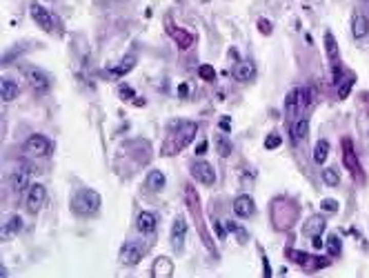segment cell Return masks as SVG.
Wrapping results in <instances>:
<instances>
[{"label": "cell", "instance_id": "obj_9", "mask_svg": "<svg viewBox=\"0 0 369 278\" xmlns=\"http://www.w3.org/2000/svg\"><path fill=\"white\" fill-rule=\"evenodd\" d=\"M29 176L31 172L27 169V162H20V167L16 169V172L11 174V187H13V192H27L29 189Z\"/></svg>", "mask_w": 369, "mask_h": 278}, {"label": "cell", "instance_id": "obj_20", "mask_svg": "<svg viewBox=\"0 0 369 278\" xmlns=\"http://www.w3.org/2000/svg\"><path fill=\"white\" fill-rule=\"evenodd\" d=\"M156 216H153L151 212H143L136 218V227H138V232L140 234H151L153 229H156Z\"/></svg>", "mask_w": 369, "mask_h": 278}, {"label": "cell", "instance_id": "obj_40", "mask_svg": "<svg viewBox=\"0 0 369 278\" xmlns=\"http://www.w3.org/2000/svg\"><path fill=\"white\" fill-rule=\"evenodd\" d=\"M220 129H223L225 134H229V132H231V120H229V118H223V120H220Z\"/></svg>", "mask_w": 369, "mask_h": 278}, {"label": "cell", "instance_id": "obj_32", "mask_svg": "<svg viewBox=\"0 0 369 278\" xmlns=\"http://www.w3.org/2000/svg\"><path fill=\"white\" fill-rule=\"evenodd\" d=\"M227 229H229L231 234H236V238H238L240 243H243V245H245V243H247V232H245L243 227H238L236 223H227Z\"/></svg>", "mask_w": 369, "mask_h": 278}, {"label": "cell", "instance_id": "obj_30", "mask_svg": "<svg viewBox=\"0 0 369 278\" xmlns=\"http://www.w3.org/2000/svg\"><path fill=\"white\" fill-rule=\"evenodd\" d=\"M340 249H343V243H340V238L336 234H332L329 238H327V252H329L332 256H338Z\"/></svg>", "mask_w": 369, "mask_h": 278}, {"label": "cell", "instance_id": "obj_6", "mask_svg": "<svg viewBox=\"0 0 369 278\" xmlns=\"http://www.w3.org/2000/svg\"><path fill=\"white\" fill-rule=\"evenodd\" d=\"M45 200H47V189L43 185H38V182L36 185H31L29 192H27V212L38 214L40 209H43Z\"/></svg>", "mask_w": 369, "mask_h": 278}, {"label": "cell", "instance_id": "obj_19", "mask_svg": "<svg viewBox=\"0 0 369 278\" xmlns=\"http://www.w3.org/2000/svg\"><path fill=\"white\" fill-rule=\"evenodd\" d=\"M20 229H23V218H20L18 214H11L9 218L5 220V225H3V238L5 240L13 238L16 234H20Z\"/></svg>", "mask_w": 369, "mask_h": 278}, {"label": "cell", "instance_id": "obj_39", "mask_svg": "<svg viewBox=\"0 0 369 278\" xmlns=\"http://www.w3.org/2000/svg\"><path fill=\"white\" fill-rule=\"evenodd\" d=\"M287 254H289V258H294L296 263H300V265H305V263H307V256H303V252H296V249H289V252H287Z\"/></svg>", "mask_w": 369, "mask_h": 278}, {"label": "cell", "instance_id": "obj_22", "mask_svg": "<svg viewBox=\"0 0 369 278\" xmlns=\"http://www.w3.org/2000/svg\"><path fill=\"white\" fill-rule=\"evenodd\" d=\"M18 94H20V87L13 83V80H3V83H0V96H3L5 103H11Z\"/></svg>", "mask_w": 369, "mask_h": 278}, {"label": "cell", "instance_id": "obj_28", "mask_svg": "<svg viewBox=\"0 0 369 278\" xmlns=\"http://www.w3.org/2000/svg\"><path fill=\"white\" fill-rule=\"evenodd\" d=\"M296 91H298L300 112H303V109H307V107H309V103H312V87H300V89H296Z\"/></svg>", "mask_w": 369, "mask_h": 278}, {"label": "cell", "instance_id": "obj_11", "mask_svg": "<svg viewBox=\"0 0 369 278\" xmlns=\"http://www.w3.org/2000/svg\"><path fill=\"white\" fill-rule=\"evenodd\" d=\"M185 234H187V220L185 218H176L171 225V247L180 252L185 245Z\"/></svg>", "mask_w": 369, "mask_h": 278}, {"label": "cell", "instance_id": "obj_35", "mask_svg": "<svg viewBox=\"0 0 369 278\" xmlns=\"http://www.w3.org/2000/svg\"><path fill=\"white\" fill-rule=\"evenodd\" d=\"M280 142H283V140H280L278 134H269V136L265 138V147L267 149H276V147H280Z\"/></svg>", "mask_w": 369, "mask_h": 278}, {"label": "cell", "instance_id": "obj_17", "mask_svg": "<svg viewBox=\"0 0 369 278\" xmlns=\"http://www.w3.org/2000/svg\"><path fill=\"white\" fill-rule=\"evenodd\" d=\"M325 227H327V220L323 218V216H312V218H307V223H305L303 234L312 236V238H314V236H323Z\"/></svg>", "mask_w": 369, "mask_h": 278}, {"label": "cell", "instance_id": "obj_25", "mask_svg": "<svg viewBox=\"0 0 369 278\" xmlns=\"http://www.w3.org/2000/svg\"><path fill=\"white\" fill-rule=\"evenodd\" d=\"M325 49H327V58H329L332 63H336L338 60V43H336V38H334L332 31L325 33Z\"/></svg>", "mask_w": 369, "mask_h": 278}, {"label": "cell", "instance_id": "obj_16", "mask_svg": "<svg viewBox=\"0 0 369 278\" xmlns=\"http://www.w3.org/2000/svg\"><path fill=\"white\" fill-rule=\"evenodd\" d=\"M173 274V263L171 258L167 256H160V258L153 261V267H151V276L153 278H169Z\"/></svg>", "mask_w": 369, "mask_h": 278}, {"label": "cell", "instance_id": "obj_36", "mask_svg": "<svg viewBox=\"0 0 369 278\" xmlns=\"http://www.w3.org/2000/svg\"><path fill=\"white\" fill-rule=\"evenodd\" d=\"M320 207H323V212H336V209H338V200L325 198L323 202H320Z\"/></svg>", "mask_w": 369, "mask_h": 278}, {"label": "cell", "instance_id": "obj_26", "mask_svg": "<svg viewBox=\"0 0 369 278\" xmlns=\"http://www.w3.org/2000/svg\"><path fill=\"white\" fill-rule=\"evenodd\" d=\"M327 156H329V142L327 140H318L316 147H314V160L318 162V165H323L327 160Z\"/></svg>", "mask_w": 369, "mask_h": 278}, {"label": "cell", "instance_id": "obj_38", "mask_svg": "<svg viewBox=\"0 0 369 278\" xmlns=\"http://www.w3.org/2000/svg\"><path fill=\"white\" fill-rule=\"evenodd\" d=\"M118 94H120V98H123V100H131L133 98V89H131L129 85H120Z\"/></svg>", "mask_w": 369, "mask_h": 278}, {"label": "cell", "instance_id": "obj_3", "mask_svg": "<svg viewBox=\"0 0 369 278\" xmlns=\"http://www.w3.org/2000/svg\"><path fill=\"white\" fill-rule=\"evenodd\" d=\"M296 205L289 200H276L271 207V216H274V225L278 229H289L296 218Z\"/></svg>", "mask_w": 369, "mask_h": 278}, {"label": "cell", "instance_id": "obj_14", "mask_svg": "<svg viewBox=\"0 0 369 278\" xmlns=\"http://www.w3.org/2000/svg\"><path fill=\"white\" fill-rule=\"evenodd\" d=\"M254 76H256V67H254V63H249V60H240V63H236V67H234V78H236L238 83H247V80H251Z\"/></svg>", "mask_w": 369, "mask_h": 278}, {"label": "cell", "instance_id": "obj_43", "mask_svg": "<svg viewBox=\"0 0 369 278\" xmlns=\"http://www.w3.org/2000/svg\"><path fill=\"white\" fill-rule=\"evenodd\" d=\"M312 243H314V247H316V249H320V247H323V238H320V236H314V238H312Z\"/></svg>", "mask_w": 369, "mask_h": 278}, {"label": "cell", "instance_id": "obj_27", "mask_svg": "<svg viewBox=\"0 0 369 278\" xmlns=\"http://www.w3.org/2000/svg\"><path fill=\"white\" fill-rule=\"evenodd\" d=\"M171 33H173V38H176V43H178V47L180 49H189L191 47V43H193V36L191 33H187V31H183V29H171Z\"/></svg>", "mask_w": 369, "mask_h": 278}, {"label": "cell", "instance_id": "obj_12", "mask_svg": "<svg viewBox=\"0 0 369 278\" xmlns=\"http://www.w3.org/2000/svg\"><path fill=\"white\" fill-rule=\"evenodd\" d=\"M254 198L251 196H247V194H243V196H238L236 200H234V214L238 216V218H249V216L254 214Z\"/></svg>", "mask_w": 369, "mask_h": 278}, {"label": "cell", "instance_id": "obj_37", "mask_svg": "<svg viewBox=\"0 0 369 278\" xmlns=\"http://www.w3.org/2000/svg\"><path fill=\"white\" fill-rule=\"evenodd\" d=\"M258 29H260L263 36H269V33H271V23H269V20H265V18H260L258 20Z\"/></svg>", "mask_w": 369, "mask_h": 278}, {"label": "cell", "instance_id": "obj_1", "mask_svg": "<svg viewBox=\"0 0 369 278\" xmlns=\"http://www.w3.org/2000/svg\"><path fill=\"white\" fill-rule=\"evenodd\" d=\"M196 132H198V125L191 123V120H180V123L169 129V136L163 142V149L160 154L163 156H173L178 152H183L185 147H189V142L196 138Z\"/></svg>", "mask_w": 369, "mask_h": 278}, {"label": "cell", "instance_id": "obj_8", "mask_svg": "<svg viewBox=\"0 0 369 278\" xmlns=\"http://www.w3.org/2000/svg\"><path fill=\"white\" fill-rule=\"evenodd\" d=\"M27 80H29V85L33 87V91H38V94H47L51 87L49 78L45 76V71L36 69V67H29V69H27Z\"/></svg>", "mask_w": 369, "mask_h": 278}, {"label": "cell", "instance_id": "obj_42", "mask_svg": "<svg viewBox=\"0 0 369 278\" xmlns=\"http://www.w3.org/2000/svg\"><path fill=\"white\" fill-rule=\"evenodd\" d=\"M213 229H216V234H218V238H220V240H225V238H227V236H225V229L220 227L218 223H216V225H213Z\"/></svg>", "mask_w": 369, "mask_h": 278}, {"label": "cell", "instance_id": "obj_24", "mask_svg": "<svg viewBox=\"0 0 369 278\" xmlns=\"http://www.w3.org/2000/svg\"><path fill=\"white\" fill-rule=\"evenodd\" d=\"M298 112H300V105H298V91L294 89V91L287 94V98H285V114H287V118H294Z\"/></svg>", "mask_w": 369, "mask_h": 278}, {"label": "cell", "instance_id": "obj_34", "mask_svg": "<svg viewBox=\"0 0 369 278\" xmlns=\"http://www.w3.org/2000/svg\"><path fill=\"white\" fill-rule=\"evenodd\" d=\"M352 85H354V78H352V76H349V78H345L343 83H338V96H340V98H345L347 94H349Z\"/></svg>", "mask_w": 369, "mask_h": 278}, {"label": "cell", "instance_id": "obj_23", "mask_svg": "<svg viewBox=\"0 0 369 278\" xmlns=\"http://www.w3.org/2000/svg\"><path fill=\"white\" fill-rule=\"evenodd\" d=\"M165 174L158 172V169H153V172L147 174V187L151 189V192H160V189L165 187Z\"/></svg>", "mask_w": 369, "mask_h": 278}, {"label": "cell", "instance_id": "obj_5", "mask_svg": "<svg viewBox=\"0 0 369 278\" xmlns=\"http://www.w3.org/2000/svg\"><path fill=\"white\" fill-rule=\"evenodd\" d=\"M25 147H27V152L31 156H36V158H43V156L51 154V142H49V138H45L43 134H33V136H29L25 142Z\"/></svg>", "mask_w": 369, "mask_h": 278}, {"label": "cell", "instance_id": "obj_33", "mask_svg": "<svg viewBox=\"0 0 369 278\" xmlns=\"http://www.w3.org/2000/svg\"><path fill=\"white\" fill-rule=\"evenodd\" d=\"M198 73L203 76V80H213V78H216V69H213L211 65H200Z\"/></svg>", "mask_w": 369, "mask_h": 278}, {"label": "cell", "instance_id": "obj_45", "mask_svg": "<svg viewBox=\"0 0 369 278\" xmlns=\"http://www.w3.org/2000/svg\"><path fill=\"white\" fill-rule=\"evenodd\" d=\"M203 3H209V0H203Z\"/></svg>", "mask_w": 369, "mask_h": 278}, {"label": "cell", "instance_id": "obj_13", "mask_svg": "<svg viewBox=\"0 0 369 278\" xmlns=\"http://www.w3.org/2000/svg\"><path fill=\"white\" fill-rule=\"evenodd\" d=\"M133 67H136V58H133V56H127V58L120 60L116 67L107 69V71H105V78H120V76H127V73H129Z\"/></svg>", "mask_w": 369, "mask_h": 278}, {"label": "cell", "instance_id": "obj_44", "mask_svg": "<svg viewBox=\"0 0 369 278\" xmlns=\"http://www.w3.org/2000/svg\"><path fill=\"white\" fill-rule=\"evenodd\" d=\"M187 89H189L187 85H180V87H178V94H180V96H187Z\"/></svg>", "mask_w": 369, "mask_h": 278}, {"label": "cell", "instance_id": "obj_21", "mask_svg": "<svg viewBox=\"0 0 369 278\" xmlns=\"http://www.w3.org/2000/svg\"><path fill=\"white\" fill-rule=\"evenodd\" d=\"M289 134H292V140L296 142V145H298V142H303L307 138V134H309V120H307V118L296 120Z\"/></svg>", "mask_w": 369, "mask_h": 278}, {"label": "cell", "instance_id": "obj_31", "mask_svg": "<svg viewBox=\"0 0 369 278\" xmlns=\"http://www.w3.org/2000/svg\"><path fill=\"white\" fill-rule=\"evenodd\" d=\"M216 149H218V154L223 156V158H227V156L231 154V142L227 140L225 136H216Z\"/></svg>", "mask_w": 369, "mask_h": 278}, {"label": "cell", "instance_id": "obj_29", "mask_svg": "<svg viewBox=\"0 0 369 278\" xmlns=\"http://www.w3.org/2000/svg\"><path fill=\"white\" fill-rule=\"evenodd\" d=\"M323 182H325L327 187H336L338 182H340V178H338V172H336V169H332V167L323 169Z\"/></svg>", "mask_w": 369, "mask_h": 278}, {"label": "cell", "instance_id": "obj_7", "mask_svg": "<svg viewBox=\"0 0 369 278\" xmlns=\"http://www.w3.org/2000/svg\"><path fill=\"white\" fill-rule=\"evenodd\" d=\"M191 176L203 185H213L216 182V172L207 160H200L196 165H191Z\"/></svg>", "mask_w": 369, "mask_h": 278}, {"label": "cell", "instance_id": "obj_18", "mask_svg": "<svg viewBox=\"0 0 369 278\" xmlns=\"http://www.w3.org/2000/svg\"><path fill=\"white\" fill-rule=\"evenodd\" d=\"M352 33H354V38H356V40L365 38L367 33H369V18L365 16V13H354V18H352Z\"/></svg>", "mask_w": 369, "mask_h": 278}, {"label": "cell", "instance_id": "obj_41", "mask_svg": "<svg viewBox=\"0 0 369 278\" xmlns=\"http://www.w3.org/2000/svg\"><path fill=\"white\" fill-rule=\"evenodd\" d=\"M207 152V140H200L198 147H196V156H203Z\"/></svg>", "mask_w": 369, "mask_h": 278}, {"label": "cell", "instance_id": "obj_15", "mask_svg": "<svg viewBox=\"0 0 369 278\" xmlns=\"http://www.w3.org/2000/svg\"><path fill=\"white\" fill-rule=\"evenodd\" d=\"M343 162H345V167L349 169V172H352L354 176H358V174H360L358 158H356V154H354V145H352V140H345V142H343Z\"/></svg>", "mask_w": 369, "mask_h": 278}, {"label": "cell", "instance_id": "obj_10", "mask_svg": "<svg viewBox=\"0 0 369 278\" xmlns=\"http://www.w3.org/2000/svg\"><path fill=\"white\" fill-rule=\"evenodd\" d=\"M29 11H31V18H33V23H38V25L43 27L45 31H53V18H51V13L47 11L43 5L33 3Z\"/></svg>", "mask_w": 369, "mask_h": 278}, {"label": "cell", "instance_id": "obj_2", "mask_svg": "<svg viewBox=\"0 0 369 278\" xmlns=\"http://www.w3.org/2000/svg\"><path fill=\"white\" fill-rule=\"evenodd\" d=\"M100 194L96 189H80L71 200V212L76 216H91L100 209Z\"/></svg>", "mask_w": 369, "mask_h": 278}, {"label": "cell", "instance_id": "obj_4", "mask_svg": "<svg viewBox=\"0 0 369 278\" xmlns=\"http://www.w3.org/2000/svg\"><path fill=\"white\" fill-rule=\"evenodd\" d=\"M143 256H145V245L138 240L125 243L123 249H120V261H123V265H127V267L138 265V263L143 261Z\"/></svg>", "mask_w": 369, "mask_h": 278}]
</instances>
